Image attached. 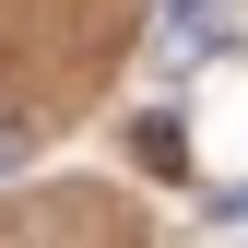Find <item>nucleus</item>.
Returning a JSON list of instances; mask_svg holds the SVG:
<instances>
[{
  "label": "nucleus",
  "instance_id": "f257e3e1",
  "mask_svg": "<svg viewBox=\"0 0 248 248\" xmlns=\"http://www.w3.org/2000/svg\"><path fill=\"white\" fill-rule=\"evenodd\" d=\"M130 154H142L154 177H177V118H142V130H130Z\"/></svg>",
  "mask_w": 248,
  "mask_h": 248
},
{
  "label": "nucleus",
  "instance_id": "f03ea898",
  "mask_svg": "<svg viewBox=\"0 0 248 248\" xmlns=\"http://www.w3.org/2000/svg\"><path fill=\"white\" fill-rule=\"evenodd\" d=\"M24 142H36V130H24V118H0V166H24Z\"/></svg>",
  "mask_w": 248,
  "mask_h": 248
},
{
  "label": "nucleus",
  "instance_id": "7ed1b4c3",
  "mask_svg": "<svg viewBox=\"0 0 248 248\" xmlns=\"http://www.w3.org/2000/svg\"><path fill=\"white\" fill-rule=\"evenodd\" d=\"M177 12H201V0H177Z\"/></svg>",
  "mask_w": 248,
  "mask_h": 248
}]
</instances>
